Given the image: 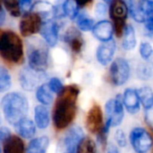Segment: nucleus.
I'll return each mask as SVG.
<instances>
[{
	"instance_id": "32",
	"label": "nucleus",
	"mask_w": 153,
	"mask_h": 153,
	"mask_svg": "<svg viewBox=\"0 0 153 153\" xmlns=\"http://www.w3.org/2000/svg\"><path fill=\"white\" fill-rule=\"evenodd\" d=\"M48 85L51 89V91L56 94H59L63 90H64V86H63V83L62 82L56 78V77H53L50 79L49 82H48Z\"/></svg>"
},
{
	"instance_id": "17",
	"label": "nucleus",
	"mask_w": 153,
	"mask_h": 153,
	"mask_svg": "<svg viewBox=\"0 0 153 153\" xmlns=\"http://www.w3.org/2000/svg\"><path fill=\"white\" fill-rule=\"evenodd\" d=\"M34 119L36 126L45 129L49 125V112L44 105H39L34 108Z\"/></svg>"
},
{
	"instance_id": "1",
	"label": "nucleus",
	"mask_w": 153,
	"mask_h": 153,
	"mask_svg": "<svg viewBox=\"0 0 153 153\" xmlns=\"http://www.w3.org/2000/svg\"><path fill=\"white\" fill-rule=\"evenodd\" d=\"M79 92L76 85H68L58 94L53 110V122L56 128L64 129L74 121L77 112Z\"/></svg>"
},
{
	"instance_id": "10",
	"label": "nucleus",
	"mask_w": 153,
	"mask_h": 153,
	"mask_svg": "<svg viewBox=\"0 0 153 153\" xmlns=\"http://www.w3.org/2000/svg\"><path fill=\"white\" fill-rule=\"evenodd\" d=\"M92 33L94 37L102 42H107L112 39L114 33V25L109 21H100L95 23Z\"/></svg>"
},
{
	"instance_id": "4",
	"label": "nucleus",
	"mask_w": 153,
	"mask_h": 153,
	"mask_svg": "<svg viewBox=\"0 0 153 153\" xmlns=\"http://www.w3.org/2000/svg\"><path fill=\"white\" fill-rule=\"evenodd\" d=\"M29 66L38 72H45L48 66V48L42 41L36 39L28 44Z\"/></svg>"
},
{
	"instance_id": "18",
	"label": "nucleus",
	"mask_w": 153,
	"mask_h": 153,
	"mask_svg": "<svg viewBox=\"0 0 153 153\" xmlns=\"http://www.w3.org/2000/svg\"><path fill=\"white\" fill-rule=\"evenodd\" d=\"M16 130L18 134L26 139H30L34 136L36 133V127L35 124L29 118H24L22 121H20L16 126Z\"/></svg>"
},
{
	"instance_id": "41",
	"label": "nucleus",
	"mask_w": 153,
	"mask_h": 153,
	"mask_svg": "<svg viewBox=\"0 0 153 153\" xmlns=\"http://www.w3.org/2000/svg\"><path fill=\"white\" fill-rule=\"evenodd\" d=\"M4 17H5L4 9V6H2L1 11H0V25H3V23L4 22Z\"/></svg>"
},
{
	"instance_id": "22",
	"label": "nucleus",
	"mask_w": 153,
	"mask_h": 153,
	"mask_svg": "<svg viewBox=\"0 0 153 153\" xmlns=\"http://www.w3.org/2000/svg\"><path fill=\"white\" fill-rule=\"evenodd\" d=\"M122 46L126 50H132L136 46L135 31H134V27L131 24H128L126 26L124 35H123Z\"/></svg>"
},
{
	"instance_id": "34",
	"label": "nucleus",
	"mask_w": 153,
	"mask_h": 153,
	"mask_svg": "<svg viewBox=\"0 0 153 153\" xmlns=\"http://www.w3.org/2000/svg\"><path fill=\"white\" fill-rule=\"evenodd\" d=\"M139 4L145 15L153 10V0H142Z\"/></svg>"
},
{
	"instance_id": "21",
	"label": "nucleus",
	"mask_w": 153,
	"mask_h": 153,
	"mask_svg": "<svg viewBox=\"0 0 153 153\" xmlns=\"http://www.w3.org/2000/svg\"><path fill=\"white\" fill-rule=\"evenodd\" d=\"M52 91L49 87L48 84L47 83H42L40 84L36 91V97L37 100L42 104V105H49L53 101V94Z\"/></svg>"
},
{
	"instance_id": "11",
	"label": "nucleus",
	"mask_w": 153,
	"mask_h": 153,
	"mask_svg": "<svg viewBox=\"0 0 153 153\" xmlns=\"http://www.w3.org/2000/svg\"><path fill=\"white\" fill-rule=\"evenodd\" d=\"M116 48L117 46L113 39L103 42L101 45H100L96 52V57L99 63L102 65H108L113 59L114 54L116 52Z\"/></svg>"
},
{
	"instance_id": "36",
	"label": "nucleus",
	"mask_w": 153,
	"mask_h": 153,
	"mask_svg": "<svg viewBox=\"0 0 153 153\" xmlns=\"http://www.w3.org/2000/svg\"><path fill=\"white\" fill-rule=\"evenodd\" d=\"M145 121L153 130V105L145 110Z\"/></svg>"
},
{
	"instance_id": "3",
	"label": "nucleus",
	"mask_w": 153,
	"mask_h": 153,
	"mask_svg": "<svg viewBox=\"0 0 153 153\" xmlns=\"http://www.w3.org/2000/svg\"><path fill=\"white\" fill-rule=\"evenodd\" d=\"M0 55L10 64H19L23 58V44L15 32L4 30L0 36Z\"/></svg>"
},
{
	"instance_id": "7",
	"label": "nucleus",
	"mask_w": 153,
	"mask_h": 153,
	"mask_svg": "<svg viewBox=\"0 0 153 153\" xmlns=\"http://www.w3.org/2000/svg\"><path fill=\"white\" fill-rule=\"evenodd\" d=\"M43 24L42 18L34 12L25 13L20 22V32L22 37H30L40 31Z\"/></svg>"
},
{
	"instance_id": "19",
	"label": "nucleus",
	"mask_w": 153,
	"mask_h": 153,
	"mask_svg": "<svg viewBox=\"0 0 153 153\" xmlns=\"http://www.w3.org/2000/svg\"><path fill=\"white\" fill-rule=\"evenodd\" d=\"M31 12H34V13L39 14L41 16L42 20L46 19L45 22H47V21H50L51 16L54 15L55 9L50 4H48L47 2L39 1V2H37L36 4H33V6L31 8Z\"/></svg>"
},
{
	"instance_id": "25",
	"label": "nucleus",
	"mask_w": 153,
	"mask_h": 153,
	"mask_svg": "<svg viewBox=\"0 0 153 153\" xmlns=\"http://www.w3.org/2000/svg\"><path fill=\"white\" fill-rule=\"evenodd\" d=\"M77 25L78 28L82 31H89L93 30L95 25L93 19H91L88 14L82 13L77 16Z\"/></svg>"
},
{
	"instance_id": "5",
	"label": "nucleus",
	"mask_w": 153,
	"mask_h": 153,
	"mask_svg": "<svg viewBox=\"0 0 153 153\" xmlns=\"http://www.w3.org/2000/svg\"><path fill=\"white\" fill-rule=\"evenodd\" d=\"M130 76V66L128 62L122 57H118L112 62L109 68V78L116 86L125 84Z\"/></svg>"
},
{
	"instance_id": "38",
	"label": "nucleus",
	"mask_w": 153,
	"mask_h": 153,
	"mask_svg": "<svg viewBox=\"0 0 153 153\" xmlns=\"http://www.w3.org/2000/svg\"><path fill=\"white\" fill-rule=\"evenodd\" d=\"M11 134H10V130L6 127H1L0 129V138H1V143L4 142L7 137H9Z\"/></svg>"
},
{
	"instance_id": "39",
	"label": "nucleus",
	"mask_w": 153,
	"mask_h": 153,
	"mask_svg": "<svg viewBox=\"0 0 153 153\" xmlns=\"http://www.w3.org/2000/svg\"><path fill=\"white\" fill-rule=\"evenodd\" d=\"M107 153H120L118 149L112 143H109L107 147Z\"/></svg>"
},
{
	"instance_id": "14",
	"label": "nucleus",
	"mask_w": 153,
	"mask_h": 153,
	"mask_svg": "<svg viewBox=\"0 0 153 153\" xmlns=\"http://www.w3.org/2000/svg\"><path fill=\"white\" fill-rule=\"evenodd\" d=\"M124 105L127 111L131 114H136L140 110V99L137 91L134 89H126L124 95Z\"/></svg>"
},
{
	"instance_id": "33",
	"label": "nucleus",
	"mask_w": 153,
	"mask_h": 153,
	"mask_svg": "<svg viewBox=\"0 0 153 153\" xmlns=\"http://www.w3.org/2000/svg\"><path fill=\"white\" fill-rule=\"evenodd\" d=\"M115 139L117 143L120 146V147H126L127 144V140H126V134L124 133L123 130H117L115 134Z\"/></svg>"
},
{
	"instance_id": "23",
	"label": "nucleus",
	"mask_w": 153,
	"mask_h": 153,
	"mask_svg": "<svg viewBox=\"0 0 153 153\" xmlns=\"http://www.w3.org/2000/svg\"><path fill=\"white\" fill-rule=\"evenodd\" d=\"M137 91L140 101L145 108H149L153 105V91L148 86L142 87Z\"/></svg>"
},
{
	"instance_id": "20",
	"label": "nucleus",
	"mask_w": 153,
	"mask_h": 153,
	"mask_svg": "<svg viewBox=\"0 0 153 153\" xmlns=\"http://www.w3.org/2000/svg\"><path fill=\"white\" fill-rule=\"evenodd\" d=\"M48 143L49 141L47 136L35 138L29 143L26 153H46Z\"/></svg>"
},
{
	"instance_id": "2",
	"label": "nucleus",
	"mask_w": 153,
	"mask_h": 153,
	"mask_svg": "<svg viewBox=\"0 0 153 153\" xmlns=\"http://www.w3.org/2000/svg\"><path fill=\"white\" fill-rule=\"evenodd\" d=\"M1 107L5 120L13 126H16L24 119L29 110L28 100L19 92H10L4 95Z\"/></svg>"
},
{
	"instance_id": "24",
	"label": "nucleus",
	"mask_w": 153,
	"mask_h": 153,
	"mask_svg": "<svg viewBox=\"0 0 153 153\" xmlns=\"http://www.w3.org/2000/svg\"><path fill=\"white\" fill-rule=\"evenodd\" d=\"M64 13L71 20L79 15V4L75 0H65L63 4Z\"/></svg>"
},
{
	"instance_id": "8",
	"label": "nucleus",
	"mask_w": 153,
	"mask_h": 153,
	"mask_svg": "<svg viewBox=\"0 0 153 153\" xmlns=\"http://www.w3.org/2000/svg\"><path fill=\"white\" fill-rule=\"evenodd\" d=\"M130 142L136 153H147L152 147L151 134L142 127L133 129L130 134Z\"/></svg>"
},
{
	"instance_id": "42",
	"label": "nucleus",
	"mask_w": 153,
	"mask_h": 153,
	"mask_svg": "<svg viewBox=\"0 0 153 153\" xmlns=\"http://www.w3.org/2000/svg\"><path fill=\"white\" fill-rule=\"evenodd\" d=\"M105 1H107V2H110V3H111V1H110V0H105Z\"/></svg>"
},
{
	"instance_id": "26",
	"label": "nucleus",
	"mask_w": 153,
	"mask_h": 153,
	"mask_svg": "<svg viewBox=\"0 0 153 153\" xmlns=\"http://www.w3.org/2000/svg\"><path fill=\"white\" fill-rule=\"evenodd\" d=\"M4 8L13 17H19L22 13L20 0H2Z\"/></svg>"
},
{
	"instance_id": "12",
	"label": "nucleus",
	"mask_w": 153,
	"mask_h": 153,
	"mask_svg": "<svg viewBox=\"0 0 153 153\" xmlns=\"http://www.w3.org/2000/svg\"><path fill=\"white\" fill-rule=\"evenodd\" d=\"M129 8L124 0H112L109 6V16L113 22H126L128 16Z\"/></svg>"
},
{
	"instance_id": "27",
	"label": "nucleus",
	"mask_w": 153,
	"mask_h": 153,
	"mask_svg": "<svg viewBox=\"0 0 153 153\" xmlns=\"http://www.w3.org/2000/svg\"><path fill=\"white\" fill-rule=\"evenodd\" d=\"M97 147L93 140L91 138H83L77 147L76 153H96Z\"/></svg>"
},
{
	"instance_id": "6",
	"label": "nucleus",
	"mask_w": 153,
	"mask_h": 153,
	"mask_svg": "<svg viewBox=\"0 0 153 153\" xmlns=\"http://www.w3.org/2000/svg\"><path fill=\"white\" fill-rule=\"evenodd\" d=\"M45 72H38L30 66L22 68L19 73V82L22 88L25 91H33L38 85L46 80Z\"/></svg>"
},
{
	"instance_id": "35",
	"label": "nucleus",
	"mask_w": 153,
	"mask_h": 153,
	"mask_svg": "<svg viewBox=\"0 0 153 153\" xmlns=\"http://www.w3.org/2000/svg\"><path fill=\"white\" fill-rule=\"evenodd\" d=\"M107 13V5L104 3H98L95 7V14L98 18H102Z\"/></svg>"
},
{
	"instance_id": "15",
	"label": "nucleus",
	"mask_w": 153,
	"mask_h": 153,
	"mask_svg": "<svg viewBox=\"0 0 153 153\" xmlns=\"http://www.w3.org/2000/svg\"><path fill=\"white\" fill-rule=\"evenodd\" d=\"M4 153H24V143L16 135H10L2 142Z\"/></svg>"
},
{
	"instance_id": "30",
	"label": "nucleus",
	"mask_w": 153,
	"mask_h": 153,
	"mask_svg": "<svg viewBox=\"0 0 153 153\" xmlns=\"http://www.w3.org/2000/svg\"><path fill=\"white\" fill-rule=\"evenodd\" d=\"M140 54L143 59L148 61L153 54L152 45L149 42H143L140 46Z\"/></svg>"
},
{
	"instance_id": "40",
	"label": "nucleus",
	"mask_w": 153,
	"mask_h": 153,
	"mask_svg": "<svg viewBox=\"0 0 153 153\" xmlns=\"http://www.w3.org/2000/svg\"><path fill=\"white\" fill-rule=\"evenodd\" d=\"M75 1L79 4V6H81V7L86 6V5H88L89 4H91L92 2V0H75Z\"/></svg>"
},
{
	"instance_id": "9",
	"label": "nucleus",
	"mask_w": 153,
	"mask_h": 153,
	"mask_svg": "<svg viewBox=\"0 0 153 153\" xmlns=\"http://www.w3.org/2000/svg\"><path fill=\"white\" fill-rule=\"evenodd\" d=\"M87 129L92 134H100L102 129V111L99 105H94L89 110L86 117Z\"/></svg>"
},
{
	"instance_id": "29",
	"label": "nucleus",
	"mask_w": 153,
	"mask_h": 153,
	"mask_svg": "<svg viewBox=\"0 0 153 153\" xmlns=\"http://www.w3.org/2000/svg\"><path fill=\"white\" fill-rule=\"evenodd\" d=\"M12 85L11 75L7 69L4 66L0 67V91L4 92L10 89Z\"/></svg>"
},
{
	"instance_id": "16",
	"label": "nucleus",
	"mask_w": 153,
	"mask_h": 153,
	"mask_svg": "<svg viewBox=\"0 0 153 153\" xmlns=\"http://www.w3.org/2000/svg\"><path fill=\"white\" fill-rule=\"evenodd\" d=\"M65 40L70 45L71 49L75 53L81 52L83 47V39L82 38L81 33L75 28L72 27L66 31L65 35Z\"/></svg>"
},
{
	"instance_id": "31",
	"label": "nucleus",
	"mask_w": 153,
	"mask_h": 153,
	"mask_svg": "<svg viewBox=\"0 0 153 153\" xmlns=\"http://www.w3.org/2000/svg\"><path fill=\"white\" fill-rule=\"evenodd\" d=\"M152 65H140L138 69H137V74L139 78L142 80H147L152 77Z\"/></svg>"
},
{
	"instance_id": "28",
	"label": "nucleus",
	"mask_w": 153,
	"mask_h": 153,
	"mask_svg": "<svg viewBox=\"0 0 153 153\" xmlns=\"http://www.w3.org/2000/svg\"><path fill=\"white\" fill-rule=\"evenodd\" d=\"M129 13L131 14V16L134 18V20H135L138 22H145L146 21V15L145 13L143 12V10L139 5H135V4L134 2H132L131 0H129Z\"/></svg>"
},
{
	"instance_id": "37",
	"label": "nucleus",
	"mask_w": 153,
	"mask_h": 153,
	"mask_svg": "<svg viewBox=\"0 0 153 153\" xmlns=\"http://www.w3.org/2000/svg\"><path fill=\"white\" fill-rule=\"evenodd\" d=\"M33 0H20V5H21V9L25 12V13H29L31 11V8L33 6L32 4Z\"/></svg>"
},
{
	"instance_id": "13",
	"label": "nucleus",
	"mask_w": 153,
	"mask_h": 153,
	"mask_svg": "<svg viewBox=\"0 0 153 153\" xmlns=\"http://www.w3.org/2000/svg\"><path fill=\"white\" fill-rule=\"evenodd\" d=\"M40 34L47 44L50 47H55L58 39V26L56 22L50 20L43 22Z\"/></svg>"
}]
</instances>
